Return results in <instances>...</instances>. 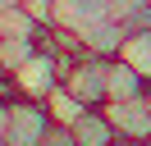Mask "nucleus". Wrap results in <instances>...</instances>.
I'll return each mask as SVG.
<instances>
[{
	"label": "nucleus",
	"mask_w": 151,
	"mask_h": 146,
	"mask_svg": "<svg viewBox=\"0 0 151 146\" xmlns=\"http://www.w3.org/2000/svg\"><path fill=\"white\" fill-rule=\"evenodd\" d=\"M105 64H110V59H101V55H87V50H83L78 59L64 64L60 87H64L78 105H87V110L105 105Z\"/></svg>",
	"instance_id": "f257e3e1"
},
{
	"label": "nucleus",
	"mask_w": 151,
	"mask_h": 146,
	"mask_svg": "<svg viewBox=\"0 0 151 146\" xmlns=\"http://www.w3.org/2000/svg\"><path fill=\"white\" fill-rule=\"evenodd\" d=\"M55 123L46 110V100H28V96H14L9 100V128H5V142L9 146H41L46 128Z\"/></svg>",
	"instance_id": "f03ea898"
},
{
	"label": "nucleus",
	"mask_w": 151,
	"mask_h": 146,
	"mask_svg": "<svg viewBox=\"0 0 151 146\" xmlns=\"http://www.w3.org/2000/svg\"><path fill=\"white\" fill-rule=\"evenodd\" d=\"M60 73H64V64H60L50 50H37V55H32V59L23 64L19 73H9V78H14V96L50 100V91L60 87Z\"/></svg>",
	"instance_id": "7ed1b4c3"
},
{
	"label": "nucleus",
	"mask_w": 151,
	"mask_h": 146,
	"mask_svg": "<svg viewBox=\"0 0 151 146\" xmlns=\"http://www.w3.org/2000/svg\"><path fill=\"white\" fill-rule=\"evenodd\" d=\"M105 114H110L119 142H151V105H147V96H137V100H105Z\"/></svg>",
	"instance_id": "20e7f679"
},
{
	"label": "nucleus",
	"mask_w": 151,
	"mask_h": 146,
	"mask_svg": "<svg viewBox=\"0 0 151 146\" xmlns=\"http://www.w3.org/2000/svg\"><path fill=\"white\" fill-rule=\"evenodd\" d=\"M105 18H110V0H55V27H64L73 36L92 32Z\"/></svg>",
	"instance_id": "39448f33"
},
{
	"label": "nucleus",
	"mask_w": 151,
	"mask_h": 146,
	"mask_svg": "<svg viewBox=\"0 0 151 146\" xmlns=\"http://www.w3.org/2000/svg\"><path fill=\"white\" fill-rule=\"evenodd\" d=\"M147 91H151V82L142 78L128 59L114 55V59L105 64V100H137V96H147Z\"/></svg>",
	"instance_id": "423d86ee"
},
{
	"label": "nucleus",
	"mask_w": 151,
	"mask_h": 146,
	"mask_svg": "<svg viewBox=\"0 0 151 146\" xmlns=\"http://www.w3.org/2000/svg\"><path fill=\"white\" fill-rule=\"evenodd\" d=\"M69 128H73V142H78V146H114V142H119V132H114V123H110V114H105V105L83 110Z\"/></svg>",
	"instance_id": "0eeeda50"
},
{
	"label": "nucleus",
	"mask_w": 151,
	"mask_h": 146,
	"mask_svg": "<svg viewBox=\"0 0 151 146\" xmlns=\"http://www.w3.org/2000/svg\"><path fill=\"white\" fill-rule=\"evenodd\" d=\"M119 59H128L133 69H137L142 78L151 82V27H137V32H128V36H124Z\"/></svg>",
	"instance_id": "6e6552de"
},
{
	"label": "nucleus",
	"mask_w": 151,
	"mask_h": 146,
	"mask_svg": "<svg viewBox=\"0 0 151 146\" xmlns=\"http://www.w3.org/2000/svg\"><path fill=\"white\" fill-rule=\"evenodd\" d=\"M37 50H41L37 36H5V41H0V73H19Z\"/></svg>",
	"instance_id": "1a4fd4ad"
},
{
	"label": "nucleus",
	"mask_w": 151,
	"mask_h": 146,
	"mask_svg": "<svg viewBox=\"0 0 151 146\" xmlns=\"http://www.w3.org/2000/svg\"><path fill=\"white\" fill-rule=\"evenodd\" d=\"M37 32H41V23H37L23 5L0 9V41H5V36H37Z\"/></svg>",
	"instance_id": "9d476101"
},
{
	"label": "nucleus",
	"mask_w": 151,
	"mask_h": 146,
	"mask_svg": "<svg viewBox=\"0 0 151 146\" xmlns=\"http://www.w3.org/2000/svg\"><path fill=\"white\" fill-rule=\"evenodd\" d=\"M46 110H50V119H55V123H73V119L83 114L87 105H78V100L69 96L64 87H55V91H50V100H46Z\"/></svg>",
	"instance_id": "9b49d317"
},
{
	"label": "nucleus",
	"mask_w": 151,
	"mask_h": 146,
	"mask_svg": "<svg viewBox=\"0 0 151 146\" xmlns=\"http://www.w3.org/2000/svg\"><path fill=\"white\" fill-rule=\"evenodd\" d=\"M19 5L28 9V14L37 18L41 27H50V23H55V0H19Z\"/></svg>",
	"instance_id": "f8f14e48"
},
{
	"label": "nucleus",
	"mask_w": 151,
	"mask_h": 146,
	"mask_svg": "<svg viewBox=\"0 0 151 146\" xmlns=\"http://www.w3.org/2000/svg\"><path fill=\"white\" fill-rule=\"evenodd\" d=\"M41 146H78L73 142V128H69V123H50L46 137H41Z\"/></svg>",
	"instance_id": "ddd939ff"
},
{
	"label": "nucleus",
	"mask_w": 151,
	"mask_h": 146,
	"mask_svg": "<svg viewBox=\"0 0 151 146\" xmlns=\"http://www.w3.org/2000/svg\"><path fill=\"white\" fill-rule=\"evenodd\" d=\"M5 128H9V100H0V137H5Z\"/></svg>",
	"instance_id": "4468645a"
},
{
	"label": "nucleus",
	"mask_w": 151,
	"mask_h": 146,
	"mask_svg": "<svg viewBox=\"0 0 151 146\" xmlns=\"http://www.w3.org/2000/svg\"><path fill=\"white\" fill-rule=\"evenodd\" d=\"M114 146H151V142H114Z\"/></svg>",
	"instance_id": "2eb2a0df"
},
{
	"label": "nucleus",
	"mask_w": 151,
	"mask_h": 146,
	"mask_svg": "<svg viewBox=\"0 0 151 146\" xmlns=\"http://www.w3.org/2000/svg\"><path fill=\"white\" fill-rule=\"evenodd\" d=\"M9 5H19V0H0V9H9Z\"/></svg>",
	"instance_id": "dca6fc26"
},
{
	"label": "nucleus",
	"mask_w": 151,
	"mask_h": 146,
	"mask_svg": "<svg viewBox=\"0 0 151 146\" xmlns=\"http://www.w3.org/2000/svg\"><path fill=\"white\" fill-rule=\"evenodd\" d=\"M0 146H9V142H5V137H0Z\"/></svg>",
	"instance_id": "f3484780"
}]
</instances>
